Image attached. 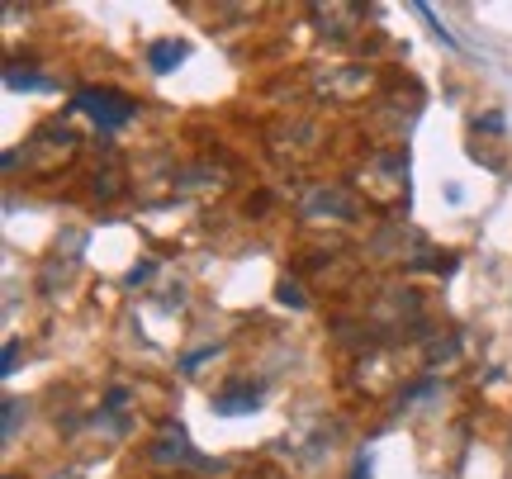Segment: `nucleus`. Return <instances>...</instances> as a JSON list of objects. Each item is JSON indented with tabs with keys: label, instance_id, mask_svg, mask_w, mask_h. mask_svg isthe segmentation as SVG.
<instances>
[{
	"label": "nucleus",
	"instance_id": "f257e3e1",
	"mask_svg": "<svg viewBox=\"0 0 512 479\" xmlns=\"http://www.w3.org/2000/svg\"><path fill=\"white\" fill-rule=\"evenodd\" d=\"M72 110H81V114H91L100 129H124L128 119L138 114V105L133 100H124V95H114V91H95V86H86V91H76V100H72Z\"/></svg>",
	"mask_w": 512,
	"mask_h": 479
},
{
	"label": "nucleus",
	"instance_id": "f03ea898",
	"mask_svg": "<svg viewBox=\"0 0 512 479\" xmlns=\"http://www.w3.org/2000/svg\"><path fill=\"white\" fill-rule=\"evenodd\" d=\"M152 461L157 465H190V470H204V475H219L223 470L219 461H209V456H200V451L190 446L185 427H166L162 437L152 442Z\"/></svg>",
	"mask_w": 512,
	"mask_h": 479
},
{
	"label": "nucleus",
	"instance_id": "7ed1b4c3",
	"mask_svg": "<svg viewBox=\"0 0 512 479\" xmlns=\"http://www.w3.org/2000/svg\"><path fill=\"white\" fill-rule=\"evenodd\" d=\"M256 408H261V389L256 385H233L214 399V413H219V418H242V413H256Z\"/></svg>",
	"mask_w": 512,
	"mask_h": 479
},
{
	"label": "nucleus",
	"instance_id": "20e7f679",
	"mask_svg": "<svg viewBox=\"0 0 512 479\" xmlns=\"http://www.w3.org/2000/svg\"><path fill=\"white\" fill-rule=\"evenodd\" d=\"M185 57H190V43H176V38H162V43H152V48H147V62H152V72L157 76L176 72Z\"/></svg>",
	"mask_w": 512,
	"mask_h": 479
},
{
	"label": "nucleus",
	"instance_id": "39448f33",
	"mask_svg": "<svg viewBox=\"0 0 512 479\" xmlns=\"http://www.w3.org/2000/svg\"><path fill=\"white\" fill-rule=\"evenodd\" d=\"M328 209H337V219H356V204L342 190H318L309 200V214H328Z\"/></svg>",
	"mask_w": 512,
	"mask_h": 479
},
{
	"label": "nucleus",
	"instance_id": "423d86ee",
	"mask_svg": "<svg viewBox=\"0 0 512 479\" xmlns=\"http://www.w3.org/2000/svg\"><path fill=\"white\" fill-rule=\"evenodd\" d=\"M5 86H10V91H53V81H48V76L19 72V67H10V72H5Z\"/></svg>",
	"mask_w": 512,
	"mask_h": 479
},
{
	"label": "nucleus",
	"instance_id": "0eeeda50",
	"mask_svg": "<svg viewBox=\"0 0 512 479\" xmlns=\"http://www.w3.org/2000/svg\"><path fill=\"white\" fill-rule=\"evenodd\" d=\"M275 299L290 304V309H309V295L299 290V280H280V285H275Z\"/></svg>",
	"mask_w": 512,
	"mask_h": 479
},
{
	"label": "nucleus",
	"instance_id": "6e6552de",
	"mask_svg": "<svg viewBox=\"0 0 512 479\" xmlns=\"http://www.w3.org/2000/svg\"><path fill=\"white\" fill-rule=\"evenodd\" d=\"M19 418H24V399H5V418H0V437L5 442L19 432Z\"/></svg>",
	"mask_w": 512,
	"mask_h": 479
},
{
	"label": "nucleus",
	"instance_id": "1a4fd4ad",
	"mask_svg": "<svg viewBox=\"0 0 512 479\" xmlns=\"http://www.w3.org/2000/svg\"><path fill=\"white\" fill-rule=\"evenodd\" d=\"M418 15L427 19V24H432V34H437L441 43H451V48H456V34H451V29L441 24V19H437V10H432V5H418Z\"/></svg>",
	"mask_w": 512,
	"mask_h": 479
},
{
	"label": "nucleus",
	"instance_id": "9d476101",
	"mask_svg": "<svg viewBox=\"0 0 512 479\" xmlns=\"http://www.w3.org/2000/svg\"><path fill=\"white\" fill-rule=\"evenodd\" d=\"M15 370H19V342H15V337H10V342H5V351H0V375L10 380Z\"/></svg>",
	"mask_w": 512,
	"mask_h": 479
},
{
	"label": "nucleus",
	"instance_id": "9b49d317",
	"mask_svg": "<svg viewBox=\"0 0 512 479\" xmlns=\"http://www.w3.org/2000/svg\"><path fill=\"white\" fill-rule=\"evenodd\" d=\"M124 408H128V389L114 385L110 394H105V413H124Z\"/></svg>",
	"mask_w": 512,
	"mask_h": 479
},
{
	"label": "nucleus",
	"instance_id": "f8f14e48",
	"mask_svg": "<svg viewBox=\"0 0 512 479\" xmlns=\"http://www.w3.org/2000/svg\"><path fill=\"white\" fill-rule=\"evenodd\" d=\"M214 351H219V347H204V351H190V356H185V361H181V370H185V375H195V370H200V366H204V361H209V356H214Z\"/></svg>",
	"mask_w": 512,
	"mask_h": 479
},
{
	"label": "nucleus",
	"instance_id": "ddd939ff",
	"mask_svg": "<svg viewBox=\"0 0 512 479\" xmlns=\"http://www.w3.org/2000/svg\"><path fill=\"white\" fill-rule=\"evenodd\" d=\"M351 479H370V456H366V451L351 461Z\"/></svg>",
	"mask_w": 512,
	"mask_h": 479
},
{
	"label": "nucleus",
	"instance_id": "4468645a",
	"mask_svg": "<svg viewBox=\"0 0 512 479\" xmlns=\"http://www.w3.org/2000/svg\"><path fill=\"white\" fill-rule=\"evenodd\" d=\"M147 276H152V261H138V266L128 271V285H143Z\"/></svg>",
	"mask_w": 512,
	"mask_h": 479
},
{
	"label": "nucleus",
	"instance_id": "2eb2a0df",
	"mask_svg": "<svg viewBox=\"0 0 512 479\" xmlns=\"http://www.w3.org/2000/svg\"><path fill=\"white\" fill-rule=\"evenodd\" d=\"M479 129H489V133H503V114H484V119H479Z\"/></svg>",
	"mask_w": 512,
	"mask_h": 479
},
{
	"label": "nucleus",
	"instance_id": "dca6fc26",
	"mask_svg": "<svg viewBox=\"0 0 512 479\" xmlns=\"http://www.w3.org/2000/svg\"><path fill=\"white\" fill-rule=\"evenodd\" d=\"M62 479H76V475H62Z\"/></svg>",
	"mask_w": 512,
	"mask_h": 479
},
{
	"label": "nucleus",
	"instance_id": "f3484780",
	"mask_svg": "<svg viewBox=\"0 0 512 479\" xmlns=\"http://www.w3.org/2000/svg\"><path fill=\"white\" fill-rule=\"evenodd\" d=\"M10 479H15V475H10Z\"/></svg>",
	"mask_w": 512,
	"mask_h": 479
}]
</instances>
